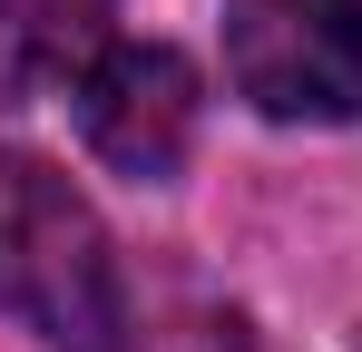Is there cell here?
<instances>
[{"instance_id":"cell-3","label":"cell","mask_w":362,"mask_h":352,"mask_svg":"<svg viewBox=\"0 0 362 352\" xmlns=\"http://www.w3.org/2000/svg\"><path fill=\"white\" fill-rule=\"evenodd\" d=\"M69 108H78V137H88L98 167L157 186V176H177L186 147H196L206 78H196V59L167 49V40H118V49L69 88Z\"/></svg>"},{"instance_id":"cell-1","label":"cell","mask_w":362,"mask_h":352,"mask_svg":"<svg viewBox=\"0 0 362 352\" xmlns=\"http://www.w3.org/2000/svg\"><path fill=\"white\" fill-rule=\"evenodd\" d=\"M0 313L30 323L49 352H118L127 293L98 206L49 157H0Z\"/></svg>"},{"instance_id":"cell-2","label":"cell","mask_w":362,"mask_h":352,"mask_svg":"<svg viewBox=\"0 0 362 352\" xmlns=\"http://www.w3.org/2000/svg\"><path fill=\"white\" fill-rule=\"evenodd\" d=\"M226 78L255 117L353 127L362 117V0H235Z\"/></svg>"},{"instance_id":"cell-4","label":"cell","mask_w":362,"mask_h":352,"mask_svg":"<svg viewBox=\"0 0 362 352\" xmlns=\"http://www.w3.org/2000/svg\"><path fill=\"white\" fill-rule=\"evenodd\" d=\"M118 49V0H0V88H78Z\"/></svg>"},{"instance_id":"cell-5","label":"cell","mask_w":362,"mask_h":352,"mask_svg":"<svg viewBox=\"0 0 362 352\" xmlns=\"http://www.w3.org/2000/svg\"><path fill=\"white\" fill-rule=\"evenodd\" d=\"M118 352H245V323L235 313H196V323H177V333H137V323H127Z\"/></svg>"}]
</instances>
